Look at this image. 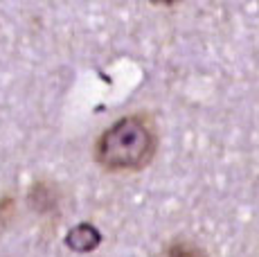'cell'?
I'll return each mask as SVG.
<instances>
[{
	"label": "cell",
	"mask_w": 259,
	"mask_h": 257,
	"mask_svg": "<svg viewBox=\"0 0 259 257\" xmlns=\"http://www.w3.org/2000/svg\"><path fill=\"white\" fill-rule=\"evenodd\" d=\"M158 149L156 126L144 115H126L99 136L95 160L108 172H138Z\"/></svg>",
	"instance_id": "1"
},
{
	"label": "cell",
	"mask_w": 259,
	"mask_h": 257,
	"mask_svg": "<svg viewBox=\"0 0 259 257\" xmlns=\"http://www.w3.org/2000/svg\"><path fill=\"white\" fill-rule=\"evenodd\" d=\"M158 257H205L198 246L187 244V241H176V244H169Z\"/></svg>",
	"instance_id": "3"
},
{
	"label": "cell",
	"mask_w": 259,
	"mask_h": 257,
	"mask_svg": "<svg viewBox=\"0 0 259 257\" xmlns=\"http://www.w3.org/2000/svg\"><path fill=\"white\" fill-rule=\"evenodd\" d=\"M102 244V235L99 230L91 224H79L66 235V246H70L77 253H88V250H95Z\"/></svg>",
	"instance_id": "2"
}]
</instances>
